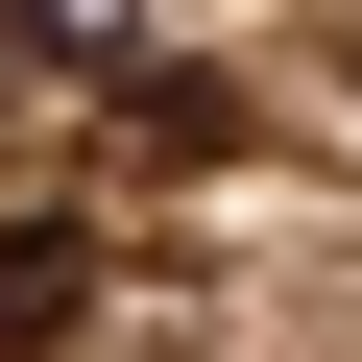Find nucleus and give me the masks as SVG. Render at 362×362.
Instances as JSON below:
<instances>
[{"label": "nucleus", "mask_w": 362, "mask_h": 362, "mask_svg": "<svg viewBox=\"0 0 362 362\" xmlns=\"http://www.w3.org/2000/svg\"><path fill=\"white\" fill-rule=\"evenodd\" d=\"M73 290H97V242H73V218H0V362L73 338Z\"/></svg>", "instance_id": "1"}, {"label": "nucleus", "mask_w": 362, "mask_h": 362, "mask_svg": "<svg viewBox=\"0 0 362 362\" xmlns=\"http://www.w3.org/2000/svg\"><path fill=\"white\" fill-rule=\"evenodd\" d=\"M0 73H49V0H0Z\"/></svg>", "instance_id": "2"}]
</instances>
